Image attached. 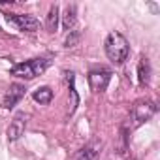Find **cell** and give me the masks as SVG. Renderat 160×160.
<instances>
[{
    "label": "cell",
    "mask_w": 160,
    "mask_h": 160,
    "mask_svg": "<svg viewBox=\"0 0 160 160\" xmlns=\"http://www.w3.org/2000/svg\"><path fill=\"white\" fill-rule=\"evenodd\" d=\"M57 27H58V6L55 4V6H51V10H49V13H47L45 28H47V32H55Z\"/></svg>",
    "instance_id": "10"
},
{
    "label": "cell",
    "mask_w": 160,
    "mask_h": 160,
    "mask_svg": "<svg viewBox=\"0 0 160 160\" xmlns=\"http://www.w3.org/2000/svg\"><path fill=\"white\" fill-rule=\"evenodd\" d=\"M100 147H102L100 141H91V143H87L85 147L79 149V151L72 156V160H94L96 154H98V151H100Z\"/></svg>",
    "instance_id": "8"
},
{
    "label": "cell",
    "mask_w": 160,
    "mask_h": 160,
    "mask_svg": "<svg viewBox=\"0 0 160 160\" xmlns=\"http://www.w3.org/2000/svg\"><path fill=\"white\" fill-rule=\"evenodd\" d=\"M70 32H72V36H68V38H66V47L75 45V43H77V40H79V34H77V32H73V30H70Z\"/></svg>",
    "instance_id": "14"
},
{
    "label": "cell",
    "mask_w": 160,
    "mask_h": 160,
    "mask_svg": "<svg viewBox=\"0 0 160 160\" xmlns=\"http://www.w3.org/2000/svg\"><path fill=\"white\" fill-rule=\"evenodd\" d=\"M25 85H19V83H13V85H10V89H8V92L4 94V100H2V108L4 109H12V108H15L19 102H21V98L25 96Z\"/></svg>",
    "instance_id": "5"
},
{
    "label": "cell",
    "mask_w": 160,
    "mask_h": 160,
    "mask_svg": "<svg viewBox=\"0 0 160 160\" xmlns=\"http://www.w3.org/2000/svg\"><path fill=\"white\" fill-rule=\"evenodd\" d=\"M154 113H156V106H154L151 100H141V102H138V104L134 106V111H132V115H134V126H139V124L147 122Z\"/></svg>",
    "instance_id": "3"
},
{
    "label": "cell",
    "mask_w": 160,
    "mask_h": 160,
    "mask_svg": "<svg viewBox=\"0 0 160 160\" xmlns=\"http://www.w3.org/2000/svg\"><path fill=\"white\" fill-rule=\"evenodd\" d=\"M68 75V83H70V91H72V108H70V115L75 111V106H77V92H75V87H73V73H66Z\"/></svg>",
    "instance_id": "13"
},
{
    "label": "cell",
    "mask_w": 160,
    "mask_h": 160,
    "mask_svg": "<svg viewBox=\"0 0 160 160\" xmlns=\"http://www.w3.org/2000/svg\"><path fill=\"white\" fill-rule=\"evenodd\" d=\"M73 25H75V4H68L64 12V30L70 32Z\"/></svg>",
    "instance_id": "12"
},
{
    "label": "cell",
    "mask_w": 160,
    "mask_h": 160,
    "mask_svg": "<svg viewBox=\"0 0 160 160\" xmlns=\"http://www.w3.org/2000/svg\"><path fill=\"white\" fill-rule=\"evenodd\" d=\"M34 100L42 106H47L51 100H53V91L49 87H40L36 92H34Z\"/></svg>",
    "instance_id": "11"
},
{
    "label": "cell",
    "mask_w": 160,
    "mask_h": 160,
    "mask_svg": "<svg viewBox=\"0 0 160 160\" xmlns=\"http://www.w3.org/2000/svg\"><path fill=\"white\" fill-rule=\"evenodd\" d=\"M49 64H51L49 58H32V60L15 64V66L12 68V75L23 77V79H34L36 75H42V73L47 70Z\"/></svg>",
    "instance_id": "2"
},
{
    "label": "cell",
    "mask_w": 160,
    "mask_h": 160,
    "mask_svg": "<svg viewBox=\"0 0 160 160\" xmlns=\"http://www.w3.org/2000/svg\"><path fill=\"white\" fill-rule=\"evenodd\" d=\"M25 124H27V117H25V113H17V115L13 117V121L10 122V128H8V139H10V141L19 139V138L23 136V132H25Z\"/></svg>",
    "instance_id": "7"
},
{
    "label": "cell",
    "mask_w": 160,
    "mask_h": 160,
    "mask_svg": "<svg viewBox=\"0 0 160 160\" xmlns=\"http://www.w3.org/2000/svg\"><path fill=\"white\" fill-rule=\"evenodd\" d=\"M109 79H111V70H108V68L92 70L89 73V85L94 92H102V91H106Z\"/></svg>",
    "instance_id": "4"
},
{
    "label": "cell",
    "mask_w": 160,
    "mask_h": 160,
    "mask_svg": "<svg viewBox=\"0 0 160 160\" xmlns=\"http://www.w3.org/2000/svg\"><path fill=\"white\" fill-rule=\"evenodd\" d=\"M6 19H8V21H12V23H15V25L19 27V30H28V32H34V30L40 27L38 19H36V17H32V15L8 13V15H6Z\"/></svg>",
    "instance_id": "6"
},
{
    "label": "cell",
    "mask_w": 160,
    "mask_h": 160,
    "mask_svg": "<svg viewBox=\"0 0 160 160\" xmlns=\"http://www.w3.org/2000/svg\"><path fill=\"white\" fill-rule=\"evenodd\" d=\"M106 55L109 60H113L115 64H122L126 58H128V53H130V47H128V42L126 38L121 34V32H109L108 38H106Z\"/></svg>",
    "instance_id": "1"
},
{
    "label": "cell",
    "mask_w": 160,
    "mask_h": 160,
    "mask_svg": "<svg viewBox=\"0 0 160 160\" xmlns=\"http://www.w3.org/2000/svg\"><path fill=\"white\" fill-rule=\"evenodd\" d=\"M138 79L141 85H147L149 79H151V64H149V58H141L139 60V66H138Z\"/></svg>",
    "instance_id": "9"
}]
</instances>
